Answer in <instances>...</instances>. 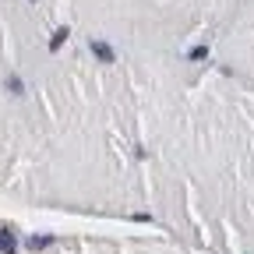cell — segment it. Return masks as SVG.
Instances as JSON below:
<instances>
[{
  "label": "cell",
  "mask_w": 254,
  "mask_h": 254,
  "mask_svg": "<svg viewBox=\"0 0 254 254\" xmlns=\"http://www.w3.org/2000/svg\"><path fill=\"white\" fill-rule=\"evenodd\" d=\"M92 50L99 53V60H113V50L106 46V42H92Z\"/></svg>",
  "instance_id": "cell-1"
},
{
  "label": "cell",
  "mask_w": 254,
  "mask_h": 254,
  "mask_svg": "<svg viewBox=\"0 0 254 254\" xmlns=\"http://www.w3.org/2000/svg\"><path fill=\"white\" fill-rule=\"evenodd\" d=\"M208 57V46H194L191 53H187V60H205Z\"/></svg>",
  "instance_id": "cell-2"
},
{
  "label": "cell",
  "mask_w": 254,
  "mask_h": 254,
  "mask_svg": "<svg viewBox=\"0 0 254 254\" xmlns=\"http://www.w3.org/2000/svg\"><path fill=\"white\" fill-rule=\"evenodd\" d=\"M64 39H67V32H57V36H53V39H50V46H53V50H57V46H60V42H64Z\"/></svg>",
  "instance_id": "cell-3"
}]
</instances>
